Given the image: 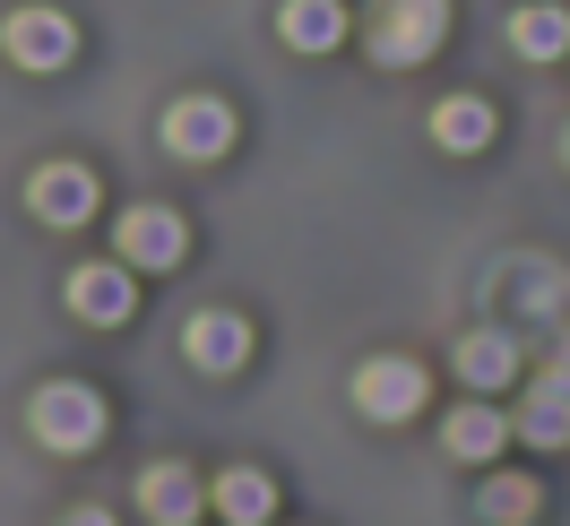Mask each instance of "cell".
I'll return each mask as SVG.
<instances>
[{
  "mask_svg": "<svg viewBox=\"0 0 570 526\" xmlns=\"http://www.w3.org/2000/svg\"><path fill=\"white\" fill-rule=\"evenodd\" d=\"M441 36H450V0H381L363 43H372L381 70H415V61L441 52Z\"/></svg>",
  "mask_w": 570,
  "mask_h": 526,
  "instance_id": "obj_1",
  "label": "cell"
},
{
  "mask_svg": "<svg viewBox=\"0 0 570 526\" xmlns=\"http://www.w3.org/2000/svg\"><path fill=\"white\" fill-rule=\"evenodd\" d=\"M36 440H43V449H61V457L96 449V440H105V397H96L87 380L36 388Z\"/></svg>",
  "mask_w": 570,
  "mask_h": 526,
  "instance_id": "obj_2",
  "label": "cell"
},
{
  "mask_svg": "<svg viewBox=\"0 0 570 526\" xmlns=\"http://www.w3.org/2000/svg\"><path fill=\"white\" fill-rule=\"evenodd\" d=\"M0 52H9L18 70H70L78 27L61 9H9V18H0Z\"/></svg>",
  "mask_w": 570,
  "mask_h": 526,
  "instance_id": "obj_3",
  "label": "cell"
},
{
  "mask_svg": "<svg viewBox=\"0 0 570 526\" xmlns=\"http://www.w3.org/2000/svg\"><path fill=\"white\" fill-rule=\"evenodd\" d=\"M165 147H174L181 165H216V156L234 147V105H225V96H174Z\"/></svg>",
  "mask_w": 570,
  "mask_h": 526,
  "instance_id": "obj_4",
  "label": "cell"
},
{
  "mask_svg": "<svg viewBox=\"0 0 570 526\" xmlns=\"http://www.w3.org/2000/svg\"><path fill=\"white\" fill-rule=\"evenodd\" d=\"M355 406L372 423H406V415H424V371L406 363V354H372L355 371Z\"/></svg>",
  "mask_w": 570,
  "mask_h": 526,
  "instance_id": "obj_5",
  "label": "cell"
},
{
  "mask_svg": "<svg viewBox=\"0 0 570 526\" xmlns=\"http://www.w3.org/2000/svg\"><path fill=\"white\" fill-rule=\"evenodd\" d=\"M27 199H36L43 225H70V234H78V225L96 216V173H87V165H36Z\"/></svg>",
  "mask_w": 570,
  "mask_h": 526,
  "instance_id": "obj_6",
  "label": "cell"
},
{
  "mask_svg": "<svg viewBox=\"0 0 570 526\" xmlns=\"http://www.w3.org/2000/svg\"><path fill=\"white\" fill-rule=\"evenodd\" d=\"M181 354H190L199 371H243L250 319H243V311H190V328H181Z\"/></svg>",
  "mask_w": 570,
  "mask_h": 526,
  "instance_id": "obj_7",
  "label": "cell"
},
{
  "mask_svg": "<svg viewBox=\"0 0 570 526\" xmlns=\"http://www.w3.org/2000/svg\"><path fill=\"white\" fill-rule=\"evenodd\" d=\"M181 250H190V234H181L174 208H130L121 216V259H130V268H181Z\"/></svg>",
  "mask_w": 570,
  "mask_h": 526,
  "instance_id": "obj_8",
  "label": "cell"
},
{
  "mask_svg": "<svg viewBox=\"0 0 570 526\" xmlns=\"http://www.w3.org/2000/svg\"><path fill=\"white\" fill-rule=\"evenodd\" d=\"M130 302H139L130 268H70V311L87 319V328H121Z\"/></svg>",
  "mask_w": 570,
  "mask_h": 526,
  "instance_id": "obj_9",
  "label": "cell"
},
{
  "mask_svg": "<svg viewBox=\"0 0 570 526\" xmlns=\"http://www.w3.org/2000/svg\"><path fill=\"white\" fill-rule=\"evenodd\" d=\"M519 440H535V449H562L570 440V363L535 371L528 406H519Z\"/></svg>",
  "mask_w": 570,
  "mask_h": 526,
  "instance_id": "obj_10",
  "label": "cell"
},
{
  "mask_svg": "<svg viewBox=\"0 0 570 526\" xmlns=\"http://www.w3.org/2000/svg\"><path fill=\"white\" fill-rule=\"evenodd\" d=\"M139 509L156 526H190L199 509H208V492H199L190 466H147V475H139Z\"/></svg>",
  "mask_w": 570,
  "mask_h": 526,
  "instance_id": "obj_11",
  "label": "cell"
},
{
  "mask_svg": "<svg viewBox=\"0 0 570 526\" xmlns=\"http://www.w3.org/2000/svg\"><path fill=\"white\" fill-rule=\"evenodd\" d=\"M441 440H450V457H466V466H493V457L510 449V440H519V423H501L493 406H459Z\"/></svg>",
  "mask_w": 570,
  "mask_h": 526,
  "instance_id": "obj_12",
  "label": "cell"
},
{
  "mask_svg": "<svg viewBox=\"0 0 570 526\" xmlns=\"http://www.w3.org/2000/svg\"><path fill=\"white\" fill-rule=\"evenodd\" d=\"M459 380L475 388V397H493V388H510V380H519V346H510L501 328H475V337L459 346Z\"/></svg>",
  "mask_w": 570,
  "mask_h": 526,
  "instance_id": "obj_13",
  "label": "cell"
},
{
  "mask_svg": "<svg viewBox=\"0 0 570 526\" xmlns=\"http://www.w3.org/2000/svg\"><path fill=\"white\" fill-rule=\"evenodd\" d=\"M277 36L294 43V52H337V43H346V9H337V0H285Z\"/></svg>",
  "mask_w": 570,
  "mask_h": 526,
  "instance_id": "obj_14",
  "label": "cell"
},
{
  "mask_svg": "<svg viewBox=\"0 0 570 526\" xmlns=\"http://www.w3.org/2000/svg\"><path fill=\"white\" fill-rule=\"evenodd\" d=\"M432 147H450V156L493 147V105H484V96H441V112H432Z\"/></svg>",
  "mask_w": 570,
  "mask_h": 526,
  "instance_id": "obj_15",
  "label": "cell"
},
{
  "mask_svg": "<svg viewBox=\"0 0 570 526\" xmlns=\"http://www.w3.org/2000/svg\"><path fill=\"white\" fill-rule=\"evenodd\" d=\"M208 500H216V518H225V526H268V509H277V484H268V475H250V466H234V475H225Z\"/></svg>",
  "mask_w": 570,
  "mask_h": 526,
  "instance_id": "obj_16",
  "label": "cell"
},
{
  "mask_svg": "<svg viewBox=\"0 0 570 526\" xmlns=\"http://www.w3.org/2000/svg\"><path fill=\"white\" fill-rule=\"evenodd\" d=\"M510 43H519L528 61H562L570 52V18L553 9V0H528V9L510 18Z\"/></svg>",
  "mask_w": 570,
  "mask_h": 526,
  "instance_id": "obj_17",
  "label": "cell"
},
{
  "mask_svg": "<svg viewBox=\"0 0 570 526\" xmlns=\"http://www.w3.org/2000/svg\"><path fill=\"white\" fill-rule=\"evenodd\" d=\"M475 509H484L493 526H528L535 509H544V500H535V484H528V475H484V492H475Z\"/></svg>",
  "mask_w": 570,
  "mask_h": 526,
  "instance_id": "obj_18",
  "label": "cell"
},
{
  "mask_svg": "<svg viewBox=\"0 0 570 526\" xmlns=\"http://www.w3.org/2000/svg\"><path fill=\"white\" fill-rule=\"evenodd\" d=\"M70 526H112V509H70Z\"/></svg>",
  "mask_w": 570,
  "mask_h": 526,
  "instance_id": "obj_19",
  "label": "cell"
},
{
  "mask_svg": "<svg viewBox=\"0 0 570 526\" xmlns=\"http://www.w3.org/2000/svg\"><path fill=\"white\" fill-rule=\"evenodd\" d=\"M562 165H570V130H562Z\"/></svg>",
  "mask_w": 570,
  "mask_h": 526,
  "instance_id": "obj_20",
  "label": "cell"
}]
</instances>
